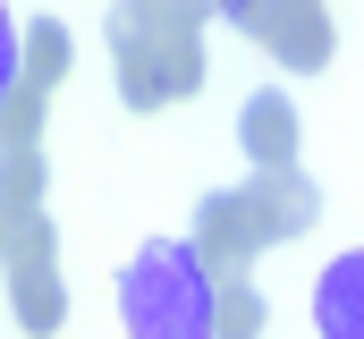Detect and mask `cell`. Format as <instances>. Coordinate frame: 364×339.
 I'll use <instances>...</instances> for the list:
<instances>
[{
    "label": "cell",
    "mask_w": 364,
    "mask_h": 339,
    "mask_svg": "<svg viewBox=\"0 0 364 339\" xmlns=\"http://www.w3.org/2000/svg\"><path fill=\"white\" fill-rule=\"evenodd\" d=\"M102 34H110V77H119V102L127 110H161V102H186V93H203V34H170V26H153L136 0H119L110 17H102Z\"/></svg>",
    "instance_id": "7a4b0ae2"
},
{
    "label": "cell",
    "mask_w": 364,
    "mask_h": 339,
    "mask_svg": "<svg viewBox=\"0 0 364 339\" xmlns=\"http://www.w3.org/2000/svg\"><path fill=\"white\" fill-rule=\"evenodd\" d=\"M212 306H220V280L195 263L186 238H153L119 271V323H127V339H212Z\"/></svg>",
    "instance_id": "6da1fadb"
},
{
    "label": "cell",
    "mask_w": 364,
    "mask_h": 339,
    "mask_svg": "<svg viewBox=\"0 0 364 339\" xmlns=\"http://www.w3.org/2000/svg\"><path fill=\"white\" fill-rule=\"evenodd\" d=\"M246 204L263 212L272 246H288V238H305V229L322 221V195H314V178H305V170H255V178H246Z\"/></svg>",
    "instance_id": "8992f818"
},
{
    "label": "cell",
    "mask_w": 364,
    "mask_h": 339,
    "mask_svg": "<svg viewBox=\"0 0 364 339\" xmlns=\"http://www.w3.org/2000/svg\"><path fill=\"white\" fill-rule=\"evenodd\" d=\"M195 263L212 271V280H229V271H246L255 254L272 246V229H263V212L246 204V187H212L203 204H195Z\"/></svg>",
    "instance_id": "5b68a950"
},
{
    "label": "cell",
    "mask_w": 364,
    "mask_h": 339,
    "mask_svg": "<svg viewBox=\"0 0 364 339\" xmlns=\"http://www.w3.org/2000/svg\"><path fill=\"white\" fill-rule=\"evenodd\" d=\"M26 85V26L9 17V0H0V102Z\"/></svg>",
    "instance_id": "4fadbf2b"
},
{
    "label": "cell",
    "mask_w": 364,
    "mask_h": 339,
    "mask_svg": "<svg viewBox=\"0 0 364 339\" xmlns=\"http://www.w3.org/2000/svg\"><path fill=\"white\" fill-rule=\"evenodd\" d=\"M68 26L60 17H26V85H43V93H60V77H68Z\"/></svg>",
    "instance_id": "30bf717a"
},
{
    "label": "cell",
    "mask_w": 364,
    "mask_h": 339,
    "mask_svg": "<svg viewBox=\"0 0 364 339\" xmlns=\"http://www.w3.org/2000/svg\"><path fill=\"white\" fill-rule=\"evenodd\" d=\"M0 254H9V212H0Z\"/></svg>",
    "instance_id": "9a60e30c"
},
{
    "label": "cell",
    "mask_w": 364,
    "mask_h": 339,
    "mask_svg": "<svg viewBox=\"0 0 364 339\" xmlns=\"http://www.w3.org/2000/svg\"><path fill=\"white\" fill-rule=\"evenodd\" d=\"M237 153L255 170H296V102L288 93H255L237 110Z\"/></svg>",
    "instance_id": "52a82bcc"
},
{
    "label": "cell",
    "mask_w": 364,
    "mask_h": 339,
    "mask_svg": "<svg viewBox=\"0 0 364 339\" xmlns=\"http://www.w3.org/2000/svg\"><path fill=\"white\" fill-rule=\"evenodd\" d=\"M212 17H237V0H212Z\"/></svg>",
    "instance_id": "5bb4252c"
},
{
    "label": "cell",
    "mask_w": 364,
    "mask_h": 339,
    "mask_svg": "<svg viewBox=\"0 0 364 339\" xmlns=\"http://www.w3.org/2000/svg\"><path fill=\"white\" fill-rule=\"evenodd\" d=\"M314 331L322 339H364V254L322 263V280H314Z\"/></svg>",
    "instance_id": "ba28073f"
},
{
    "label": "cell",
    "mask_w": 364,
    "mask_h": 339,
    "mask_svg": "<svg viewBox=\"0 0 364 339\" xmlns=\"http://www.w3.org/2000/svg\"><path fill=\"white\" fill-rule=\"evenodd\" d=\"M229 26L255 34L288 77H322V68H331V9H322V0H237Z\"/></svg>",
    "instance_id": "277c9868"
},
{
    "label": "cell",
    "mask_w": 364,
    "mask_h": 339,
    "mask_svg": "<svg viewBox=\"0 0 364 339\" xmlns=\"http://www.w3.org/2000/svg\"><path fill=\"white\" fill-rule=\"evenodd\" d=\"M43 119H51V93H43V85H17V93L0 102V153L43 145Z\"/></svg>",
    "instance_id": "7c38bea8"
},
{
    "label": "cell",
    "mask_w": 364,
    "mask_h": 339,
    "mask_svg": "<svg viewBox=\"0 0 364 339\" xmlns=\"http://www.w3.org/2000/svg\"><path fill=\"white\" fill-rule=\"evenodd\" d=\"M0 271H9V314L26 323L34 339H51L68 323V280H60V229L43 221V212H26L17 229H9V254H0Z\"/></svg>",
    "instance_id": "3957f363"
},
{
    "label": "cell",
    "mask_w": 364,
    "mask_h": 339,
    "mask_svg": "<svg viewBox=\"0 0 364 339\" xmlns=\"http://www.w3.org/2000/svg\"><path fill=\"white\" fill-rule=\"evenodd\" d=\"M212 339H263V297L246 271L220 280V306H212Z\"/></svg>",
    "instance_id": "8fae6325"
},
{
    "label": "cell",
    "mask_w": 364,
    "mask_h": 339,
    "mask_svg": "<svg viewBox=\"0 0 364 339\" xmlns=\"http://www.w3.org/2000/svg\"><path fill=\"white\" fill-rule=\"evenodd\" d=\"M43 187H51L43 145H26V153H0V212H9V229H17L26 212H43Z\"/></svg>",
    "instance_id": "9c48e42d"
}]
</instances>
